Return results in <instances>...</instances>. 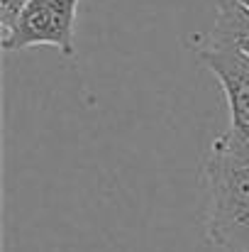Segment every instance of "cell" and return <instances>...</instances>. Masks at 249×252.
Masks as SVG:
<instances>
[{
    "label": "cell",
    "mask_w": 249,
    "mask_h": 252,
    "mask_svg": "<svg viewBox=\"0 0 249 252\" xmlns=\"http://www.w3.org/2000/svg\"><path fill=\"white\" fill-rule=\"evenodd\" d=\"M237 2H242V5H245V7L249 10V0H237Z\"/></svg>",
    "instance_id": "cell-7"
},
{
    "label": "cell",
    "mask_w": 249,
    "mask_h": 252,
    "mask_svg": "<svg viewBox=\"0 0 249 252\" xmlns=\"http://www.w3.org/2000/svg\"><path fill=\"white\" fill-rule=\"evenodd\" d=\"M205 230L222 252H249V167L205 164Z\"/></svg>",
    "instance_id": "cell-1"
},
{
    "label": "cell",
    "mask_w": 249,
    "mask_h": 252,
    "mask_svg": "<svg viewBox=\"0 0 249 252\" xmlns=\"http://www.w3.org/2000/svg\"><path fill=\"white\" fill-rule=\"evenodd\" d=\"M193 49L198 62L218 79L222 86L227 108H230V132L247 137L249 135V54L230 49V47H213L200 37H193Z\"/></svg>",
    "instance_id": "cell-3"
},
{
    "label": "cell",
    "mask_w": 249,
    "mask_h": 252,
    "mask_svg": "<svg viewBox=\"0 0 249 252\" xmlns=\"http://www.w3.org/2000/svg\"><path fill=\"white\" fill-rule=\"evenodd\" d=\"M210 162L222 167H249V135L240 137L230 130L222 132L210 147Z\"/></svg>",
    "instance_id": "cell-5"
},
{
    "label": "cell",
    "mask_w": 249,
    "mask_h": 252,
    "mask_svg": "<svg viewBox=\"0 0 249 252\" xmlns=\"http://www.w3.org/2000/svg\"><path fill=\"white\" fill-rule=\"evenodd\" d=\"M29 0H0V30L2 37H7L12 32V27L17 25L20 15L25 12Z\"/></svg>",
    "instance_id": "cell-6"
},
{
    "label": "cell",
    "mask_w": 249,
    "mask_h": 252,
    "mask_svg": "<svg viewBox=\"0 0 249 252\" xmlns=\"http://www.w3.org/2000/svg\"><path fill=\"white\" fill-rule=\"evenodd\" d=\"M200 39L213 47H230L249 54V10L237 0H218L213 30L200 34Z\"/></svg>",
    "instance_id": "cell-4"
},
{
    "label": "cell",
    "mask_w": 249,
    "mask_h": 252,
    "mask_svg": "<svg viewBox=\"0 0 249 252\" xmlns=\"http://www.w3.org/2000/svg\"><path fill=\"white\" fill-rule=\"evenodd\" d=\"M76 10L79 0H29L12 32L2 37V47L7 52L54 47L71 59L76 54Z\"/></svg>",
    "instance_id": "cell-2"
}]
</instances>
